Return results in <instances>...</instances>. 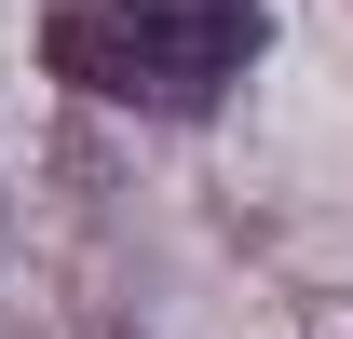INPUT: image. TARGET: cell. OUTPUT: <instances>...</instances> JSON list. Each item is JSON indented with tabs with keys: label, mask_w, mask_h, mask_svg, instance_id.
<instances>
[{
	"label": "cell",
	"mask_w": 353,
	"mask_h": 339,
	"mask_svg": "<svg viewBox=\"0 0 353 339\" xmlns=\"http://www.w3.org/2000/svg\"><path fill=\"white\" fill-rule=\"evenodd\" d=\"M41 54L109 109H204L259 54V0H54Z\"/></svg>",
	"instance_id": "6da1fadb"
}]
</instances>
